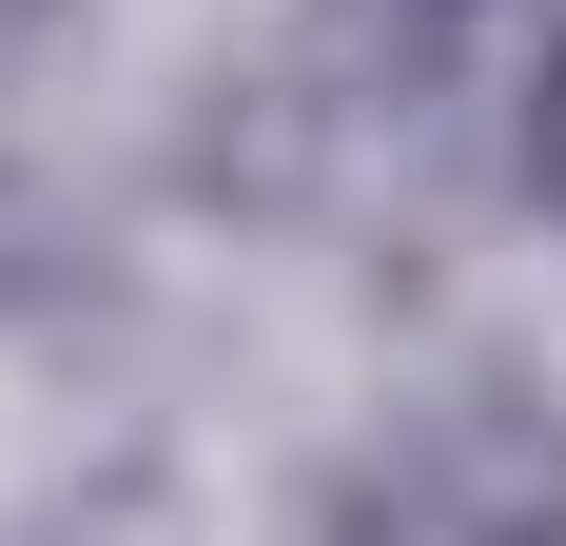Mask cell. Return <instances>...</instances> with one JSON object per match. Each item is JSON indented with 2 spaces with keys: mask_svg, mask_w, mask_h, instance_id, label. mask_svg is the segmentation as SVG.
<instances>
[{
  "mask_svg": "<svg viewBox=\"0 0 566 546\" xmlns=\"http://www.w3.org/2000/svg\"><path fill=\"white\" fill-rule=\"evenodd\" d=\"M391 20H410V40H430V20H469V0H391Z\"/></svg>",
  "mask_w": 566,
  "mask_h": 546,
  "instance_id": "cell-3",
  "label": "cell"
},
{
  "mask_svg": "<svg viewBox=\"0 0 566 546\" xmlns=\"http://www.w3.org/2000/svg\"><path fill=\"white\" fill-rule=\"evenodd\" d=\"M527 196L566 216V40H547V78H527Z\"/></svg>",
  "mask_w": 566,
  "mask_h": 546,
  "instance_id": "cell-2",
  "label": "cell"
},
{
  "mask_svg": "<svg viewBox=\"0 0 566 546\" xmlns=\"http://www.w3.org/2000/svg\"><path fill=\"white\" fill-rule=\"evenodd\" d=\"M371 546H566V469H527V449H430L391 507H371Z\"/></svg>",
  "mask_w": 566,
  "mask_h": 546,
  "instance_id": "cell-1",
  "label": "cell"
}]
</instances>
